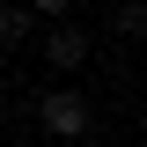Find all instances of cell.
I'll list each match as a JSON object with an SVG mask.
<instances>
[{
	"instance_id": "6da1fadb",
	"label": "cell",
	"mask_w": 147,
	"mask_h": 147,
	"mask_svg": "<svg viewBox=\"0 0 147 147\" xmlns=\"http://www.w3.org/2000/svg\"><path fill=\"white\" fill-rule=\"evenodd\" d=\"M37 118H44L52 140H81V132L96 125V103L81 88H44V96H37Z\"/></svg>"
},
{
	"instance_id": "7a4b0ae2",
	"label": "cell",
	"mask_w": 147,
	"mask_h": 147,
	"mask_svg": "<svg viewBox=\"0 0 147 147\" xmlns=\"http://www.w3.org/2000/svg\"><path fill=\"white\" fill-rule=\"evenodd\" d=\"M88 52H96V37L81 30V22H44V66L52 74H74V66H88Z\"/></svg>"
},
{
	"instance_id": "3957f363",
	"label": "cell",
	"mask_w": 147,
	"mask_h": 147,
	"mask_svg": "<svg viewBox=\"0 0 147 147\" xmlns=\"http://www.w3.org/2000/svg\"><path fill=\"white\" fill-rule=\"evenodd\" d=\"M30 37H37V15L22 7V0H7V7H0V52H22Z\"/></svg>"
},
{
	"instance_id": "277c9868",
	"label": "cell",
	"mask_w": 147,
	"mask_h": 147,
	"mask_svg": "<svg viewBox=\"0 0 147 147\" xmlns=\"http://www.w3.org/2000/svg\"><path fill=\"white\" fill-rule=\"evenodd\" d=\"M110 30H118V37H147V0H118Z\"/></svg>"
},
{
	"instance_id": "5b68a950",
	"label": "cell",
	"mask_w": 147,
	"mask_h": 147,
	"mask_svg": "<svg viewBox=\"0 0 147 147\" xmlns=\"http://www.w3.org/2000/svg\"><path fill=\"white\" fill-rule=\"evenodd\" d=\"M22 7H30V15H44V22H66V15H74V0H22Z\"/></svg>"
},
{
	"instance_id": "8992f818",
	"label": "cell",
	"mask_w": 147,
	"mask_h": 147,
	"mask_svg": "<svg viewBox=\"0 0 147 147\" xmlns=\"http://www.w3.org/2000/svg\"><path fill=\"white\" fill-rule=\"evenodd\" d=\"M0 96H7V74H0Z\"/></svg>"
}]
</instances>
